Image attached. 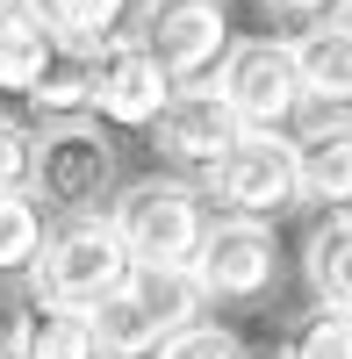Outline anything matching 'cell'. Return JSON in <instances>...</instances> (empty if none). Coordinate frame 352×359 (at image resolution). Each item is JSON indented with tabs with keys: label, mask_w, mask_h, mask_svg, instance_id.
<instances>
[{
	"label": "cell",
	"mask_w": 352,
	"mask_h": 359,
	"mask_svg": "<svg viewBox=\"0 0 352 359\" xmlns=\"http://www.w3.org/2000/svg\"><path fill=\"white\" fill-rule=\"evenodd\" d=\"M22 359H101L94 309H65V302H36L22 316Z\"/></svg>",
	"instance_id": "obj_15"
},
{
	"label": "cell",
	"mask_w": 352,
	"mask_h": 359,
	"mask_svg": "<svg viewBox=\"0 0 352 359\" xmlns=\"http://www.w3.org/2000/svg\"><path fill=\"white\" fill-rule=\"evenodd\" d=\"M295 187H302V201L352 208V123L345 115H324L295 137Z\"/></svg>",
	"instance_id": "obj_10"
},
{
	"label": "cell",
	"mask_w": 352,
	"mask_h": 359,
	"mask_svg": "<svg viewBox=\"0 0 352 359\" xmlns=\"http://www.w3.org/2000/svg\"><path fill=\"white\" fill-rule=\"evenodd\" d=\"M123 15L130 0H36V22L50 29V43L79 57H101L108 43H123Z\"/></svg>",
	"instance_id": "obj_12"
},
{
	"label": "cell",
	"mask_w": 352,
	"mask_h": 359,
	"mask_svg": "<svg viewBox=\"0 0 352 359\" xmlns=\"http://www.w3.org/2000/svg\"><path fill=\"white\" fill-rule=\"evenodd\" d=\"M0 359H15V345H8V331H0Z\"/></svg>",
	"instance_id": "obj_23"
},
{
	"label": "cell",
	"mask_w": 352,
	"mask_h": 359,
	"mask_svg": "<svg viewBox=\"0 0 352 359\" xmlns=\"http://www.w3.org/2000/svg\"><path fill=\"white\" fill-rule=\"evenodd\" d=\"M216 94H223L230 115L245 123V137H280L287 115L302 108L295 43H280V36H245V43H230L223 65H216Z\"/></svg>",
	"instance_id": "obj_4"
},
{
	"label": "cell",
	"mask_w": 352,
	"mask_h": 359,
	"mask_svg": "<svg viewBox=\"0 0 352 359\" xmlns=\"http://www.w3.org/2000/svg\"><path fill=\"white\" fill-rule=\"evenodd\" d=\"M287 359H352V309H316V316H302Z\"/></svg>",
	"instance_id": "obj_18"
},
{
	"label": "cell",
	"mask_w": 352,
	"mask_h": 359,
	"mask_svg": "<svg viewBox=\"0 0 352 359\" xmlns=\"http://www.w3.org/2000/svg\"><path fill=\"white\" fill-rule=\"evenodd\" d=\"M151 130H158V151L187 158V165H216L230 144H245V123L230 115V101L216 86H172V101Z\"/></svg>",
	"instance_id": "obj_9"
},
{
	"label": "cell",
	"mask_w": 352,
	"mask_h": 359,
	"mask_svg": "<svg viewBox=\"0 0 352 359\" xmlns=\"http://www.w3.org/2000/svg\"><path fill=\"white\" fill-rule=\"evenodd\" d=\"M137 259L123 252V237H115L108 216H65L50 237L36 266H29V287H36V302H65V309H101L115 294L130 287Z\"/></svg>",
	"instance_id": "obj_1"
},
{
	"label": "cell",
	"mask_w": 352,
	"mask_h": 359,
	"mask_svg": "<svg viewBox=\"0 0 352 359\" xmlns=\"http://www.w3.org/2000/svg\"><path fill=\"white\" fill-rule=\"evenodd\" d=\"M295 72H302V101L352 108V22H316L309 36H295Z\"/></svg>",
	"instance_id": "obj_11"
},
{
	"label": "cell",
	"mask_w": 352,
	"mask_h": 359,
	"mask_svg": "<svg viewBox=\"0 0 352 359\" xmlns=\"http://www.w3.org/2000/svg\"><path fill=\"white\" fill-rule=\"evenodd\" d=\"M151 65L172 79V86H201L223 50H230V15L223 0H151L137 15V36H130Z\"/></svg>",
	"instance_id": "obj_5"
},
{
	"label": "cell",
	"mask_w": 352,
	"mask_h": 359,
	"mask_svg": "<svg viewBox=\"0 0 352 359\" xmlns=\"http://www.w3.org/2000/svg\"><path fill=\"white\" fill-rule=\"evenodd\" d=\"M280 15H324V8H338V0H273Z\"/></svg>",
	"instance_id": "obj_21"
},
{
	"label": "cell",
	"mask_w": 352,
	"mask_h": 359,
	"mask_svg": "<svg viewBox=\"0 0 352 359\" xmlns=\"http://www.w3.org/2000/svg\"><path fill=\"white\" fill-rule=\"evenodd\" d=\"M50 57H57V43H50V29L36 22V8L8 15V22H0V94L36 101V86H43V72H50Z\"/></svg>",
	"instance_id": "obj_14"
},
{
	"label": "cell",
	"mask_w": 352,
	"mask_h": 359,
	"mask_svg": "<svg viewBox=\"0 0 352 359\" xmlns=\"http://www.w3.org/2000/svg\"><path fill=\"white\" fill-rule=\"evenodd\" d=\"M165 101H172V79L130 36L94 57V101H86V108H94L101 123H115V130H151L158 115H165Z\"/></svg>",
	"instance_id": "obj_8"
},
{
	"label": "cell",
	"mask_w": 352,
	"mask_h": 359,
	"mask_svg": "<svg viewBox=\"0 0 352 359\" xmlns=\"http://www.w3.org/2000/svg\"><path fill=\"white\" fill-rule=\"evenodd\" d=\"M209 201L238 208V216H280V208H295L302 187H295V144L287 137H245L230 144V151L209 165Z\"/></svg>",
	"instance_id": "obj_7"
},
{
	"label": "cell",
	"mask_w": 352,
	"mask_h": 359,
	"mask_svg": "<svg viewBox=\"0 0 352 359\" xmlns=\"http://www.w3.org/2000/svg\"><path fill=\"white\" fill-rule=\"evenodd\" d=\"M86 101H94V57L57 50V57H50V72H43V86H36V108L57 123V115H79Z\"/></svg>",
	"instance_id": "obj_17"
},
{
	"label": "cell",
	"mask_w": 352,
	"mask_h": 359,
	"mask_svg": "<svg viewBox=\"0 0 352 359\" xmlns=\"http://www.w3.org/2000/svg\"><path fill=\"white\" fill-rule=\"evenodd\" d=\"M345 8H352V0H345Z\"/></svg>",
	"instance_id": "obj_24"
},
{
	"label": "cell",
	"mask_w": 352,
	"mask_h": 359,
	"mask_svg": "<svg viewBox=\"0 0 352 359\" xmlns=\"http://www.w3.org/2000/svg\"><path fill=\"white\" fill-rule=\"evenodd\" d=\"M8 15H22V0H0V22H8Z\"/></svg>",
	"instance_id": "obj_22"
},
{
	"label": "cell",
	"mask_w": 352,
	"mask_h": 359,
	"mask_svg": "<svg viewBox=\"0 0 352 359\" xmlns=\"http://www.w3.org/2000/svg\"><path fill=\"white\" fill-rule=\"evenodd\" d=\"M43 252V208L36 194H0V273H29Z\"/></svg>",
	"instance_id": "obj_16"
},
{
	"label": "cell",
	"mask_w": 352,
	"mask_h": 359,
	"mask_svg": "<svg viewBox=\"0 0 352 359\" xmlns=\"http://www.w3.org/2000/svg\"><path fill=\"white\" fill-rule=\"evenodd\" d=\"M115 237L137 266H194L209 216H201V194L187 180H137V187L115 201Z\"/></svg>",
	"instance_id": "obj_3"
},
{
	"label": "cell",
	"mask_w": 352,
	"mask_h": 359,
	"mask_svg": "<svg viewBox=\"0 0 352 359\" xmlns=\"http://www.w3.org/2000/svg\"><path fill=\"white\" fill-rule=\"evenodd\" d=\"M302 273L324 309H352V208H331L302 245Z\"/></svg>",
	"instance_id": "obj_13"
},
{
	"label": "cell",
	"mask_w": 352,
	"mask_h": 359,
	"mask_svg": "<svg viewBox=\"0 0 352 359\" xmlns=\"http://www.w3.org/2000/svg\"><path fill=\"white\" fill-rule=\"evenodd\" d=\"M280 273V245L273 230L259 216H223L209 223L194 252V280H201V302H252V294H266Z\"/></svg>",
	"instance_id": "obj_6"
},
{
	"label": "cell",
	"mask_w": 352,
	"mask_h": 359,
	"mask_svg": "<svg viewBox=\"0 0 352 359\" xmlns=\"http://www.w3.org/2000/svg\"><path fill=\"white\" fill-rule=\"evenodd\" d=\"M29 151H36V137L0 115V194H29Z\"/></svg>",
	"instance_id": "obj_20"
},
{
	"label": "cell",
	"mask_w": 352,
	"mask_h": 359,
	"mask_svg": "<svg viewBox=\"0 0 352 359\" xmlns=\"http://www.w3.org/2000/svg\"><path fill=\"white\" fill-rule=\"evenodd\" d=\"M158 359H245V345L223 331V323H187L180 338H165Z\"/></svg>",
	"instance_id": "obj_19"
},
{
	"label": "cell",
	"mask_w": 352,
	"mask_h": 359,
	"mask_svg": "<svg viewBox=\"0 0 352 359\" xmlns=\"http://www.w3.org/2000/svg\"><path fill=\"white\" fill-rule=\"evenodd\" d=\"M108 180H115V144L101 123H86V115L43 123L36 151H29V194L36 201H50L57 216H94Z\"/></svg>",
	"instance_id": "obj_2"
}]
</instances>
